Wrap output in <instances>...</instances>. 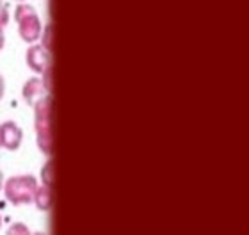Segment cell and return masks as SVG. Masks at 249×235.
<instances>
[{"instance_id": "6da1fadb", "label": "cell", "mask_w": 249, "mask_h": 235, "mask_svg": "<svg viewBox=\"0 0 249 235\" xmlns=\"http://www.w3.org/2000/svg\"><path fill=\"white\" fill-rule=\"evenodd\" d=\"M36 191V180L32 177L11 178L5 185V194L15 205L29 203Z\"/></svg>"}, {"instance_id": "7a4b0ae2", "label": "cell", "mask_w": 249, "mask_h": 235, "mask_svg": "<svg viewBox=\"0 0 249 235\" xmlns=\"http://www.w3.org/2000/svg\"><path fill=\"white\" fill-rule=\"evenodd\" d=\"M21 141V132L15 123H5L0 127V145L9 150H16Z\"/></svg>"}, {"instance_id": "3957f363", "label": "cell", "mask_w": 249, "mask_h": 235, "mask_svg": "<svg viewBox=\"0 0 249 235\" xmlns=\"http://www.w3.org/2000/svg\"><path fill=\"white\" fill-rule=\"evenodd\" d=\"M43 91H45V89H43V84L39 82L37 78H32V80H29L25 89H23V94H25L27 100H29L31 104H36V102H39V94H41Z\"/></svg>"}, {"instance_id": "277c9868", "label": "cell", "mask_w": 249, "mask_h": 235, "mask_svg": "<svg viewBox=\"0 0 249 235\" xmlns=\"http://www.w3.org/2000/svg\"><path fill=\"white\" fill-rule=\"evenodd\" d=\"M36 205L41 210H47L50 207V194H48V189H39L36 194Z\"/></svg>"}, {"instance_id": "5b68a950", "label": "cell", "mask_w": 249, "mask_h": 235, "mask_svg": "<svg viewBox=\"0 0 249 235\" xmlns=\"http://www.w3.org/2000/svg\"><path fill=\"white\" fill-rule=\"evenodd\" d=\"M7 235H31V232H29V228H27L25 225L16 223V225H13L9 230H7Z\"/></svg>"}, {"instance_id": "8992f818", "label": "cell", "mask_w": 249, "mask_h": 235, "mask_svg": "<svg viewBox=\"0 0 249 235\" xmlns=\"http://www.w3.org/2000/svg\"><path fill=\"white\" fill-rule=\"evenodd\" d=\"M4 93V82H2V78H0V96Z\"/></svg>"}, {"instance_id": "52a82bcc", "label": "cell", "mask_w": 249, "mask_h": 235, "mask_svg": "<svg viewBox=\"0 0 249 235\" xmlns=\"http://www.w3.org/2000/svg\"><path fill=\"white\" fill-rule=\"evenodd\" d=\"M0 183H2V173H0Z\"/></svg>"}, {"instance_id": "ba28073f", "label": "cell", "mask_w": 249, "mask_h": 235, "mask_svg": "<svg viewBox=\"0 0 249 235\" xmlns=\"http://www.w3.org/2000/svg\"><path fill=\"white\" fill-rule=\"evenodd\" d=\"M36 235H45V234H36Z\"/></svg>"}]
</instances>
